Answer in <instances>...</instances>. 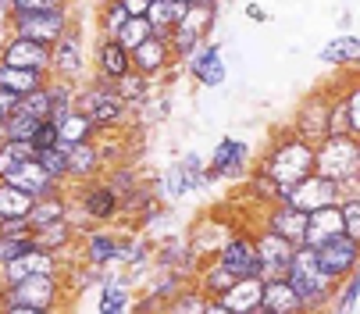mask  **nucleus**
Segmentation results:
<instances>
[{"label": "nucleus", "mask_w": 360, "mask_h": 314, "mask_svg": "<svg viewBox=\"0 0 360 314\" xmlns=\"http://www.w3.org/2000/svg\"><path fill=\"white\" fill-rule=\"evenodd\" d=\"M253 168L275 182L278 200H282V193H285L292 182H300L303 175L314 172V143L300 139L292 129H278V132L271 136V146L253 161Z\"/></svg>", "instance_id": "1"}, {"label": "nucleus", "mask_w": 360, "mask_h": 314, "mask_svg": "<svg viewBox=\"0 0 360 314\" xmlns=\"http://www.w3.org/2000/svg\"><path fill=\"white\" fill-rule=\"evenodd\" d=\"M314 172L339 182L342 193H360V136L328 132L314 143Z\"/></svg>", "instance_id": "2"}, {"label": "nucleus", "mask_w": 360, "mask_h": 314, "mask_svg": "<svg viewBox=\"0 0 360 314\" xmlns=\"http://www.w3.org/2000/svg\"><path fill=\"white\" fill-rule=\"evenodd\" d=\"M75 111H82L100 132H125L129 129V115H136L129 103L118 96L115 82L104 79H86L75 89Z\"/></svg>", "instance_id": "3"}, {"label": "nucleus", "mask_w": 360, "mask_h": 314, "mask_svg": "<svg viewBox=\"0 0 360 314\" xmlns=\"http://www.w3.org/2000/svg\"><path fill=\"white\" fill-rule=\"evenodd\" d=\"M285 282H289L292 293L300 296L303 314H321V310H328L335 282L321 272L318 257H314V246H303V243H300V246L292 250V260H289V268H285Z\"/></svg>", "instance_id": "4"}, {"label": "nucleus", "mask_w": 360, "mask_h": 314, "mask_svg": "<svg viewBox=\"0 0 360 314\" xmlns=\"http://www.w3.org/2000/svg\"><path fill=\"white\" fill-rule=\"evenodd\" d=\"M0 296L22 300V303H29L36 314H46V310H61V307H65L68 282H65V272H39V275L18 279V282H11V286H0Z\"/></svg>", "instance_id": "5"}, {"label": "nucleus", "mask_w": 360, "mask_h": 314, "mask_svg": "<svg viewBox=\"0 0 360 314\" xmlns=\"http://www.w3.org/2000/svg\"><path fill=\"white\" fill-rule=\"evenodd\" d=\"M72 207L68 215H82L86 225H115L118 222V203L122 196L108 186V179H89V182H79L75 193H68Z\"/></svg>", "instance_id": "6"}, {"label": "nucleus", "mask_w": 360, "mask_h": 314, "mask_svg": "<svg viewBox=\"0 0 360 314\" xmlns=\"http://www.w3.org/2000/svg\"><path fill=\"white\" fill-rule=\"evenodd\" d=\"M50 75L68 79V82H86L89 79V50L82 25L72 22L54 43H50Z\"/></svg>", "instance_id": "7"}, {"label": "nucleus", "mask_w": 360, "mask_h": 314, "mask_svg": "<svg viewBox=\"0 0 360 314\" xmlns=\"http://www.w3.org/2000/svg\"><path fill=\"white\" fill-rule=\"evenodd\" d=\"M253 168V150L246 139L236 136H221L218 146L211 150V161L203 168V186H214V182H243Z\"/></svg>", "instance_id": "8"}, {"label": "nucleus", "mask_w": 360, "mask_h": 314, "mask_svg": "<svg viewBox=\"0 0 360 314\" xmlns=\"http://www.w3.org/2000/svg\"><path fill=\"white\" fill-rule=\"evenodd\" d=\"M75 22V8L72 4H58V8H46V11H25V15H11L4 22L8 32L15 36H25V39H36V43H54L68 25Z\"/></svg>", "instance_id": "9"}, {"label": "nucleus", "mask_w": 360, "mask_h": 314, "mask_svg": "<svg viewBox=\"0 0 360 314\" xmlns=\"http://www.w3.org/2000/svg\"><path fill=\"white\" fill-rule=\"evenodd\" d=\"M332 96H335V82L321 86V89H311L303 100H300V108L292 115V132L307 143H318L328 136V108H332Z\"/></svg>", "instance_id": "10"}, {"label": "nucleus", "mask_w": 360, "mask_h": 314, "mask_svg": "<svg viewBox=\"0 0 360 314\" xmlns=\"http://www.w3.org/2000/svg\"><path fill=\"white\" fill-rule=\"evenodd\" d=\"M122 236L115 225H86L79 229L75 243L82 250V265L89 268H118L122 260Z\"/></svg>", "instance_id": "11"}, {"label": "nucleus", "mask_w": 360, "mask_h": 314, "mask_svg": "<svg viewBox=\"0 0 360 314\" xmlns=\"http://www.w3.org/2000/svg\"><path fill=\"white\" fill-rule=\"evenodd\" d=\"M314 257H318L321 272H325L332 282H339V279L360 272V239L339 232V236L325 239L321 246H314Z\"/></svg>", "instance_id": "12"}, {"label": "nucleus", "mask_w": 360, "mask_h": 314, "mask_svg": "<svg viewBox=\"0 0 360 314\" xmlns=\"http://www.w3.org/2000/svg\"><path fill=\"white\" fill-rule=\"evenodd\" d=\"M282 200H289L292 207H300L303 215H311V211H318V207L339 203V200H342V189H339V182H332V179L311 172V175H303L300 182H292V186L282 193Z\"/></svg>", "instance_id": "13"}, {"label": "nucleus", "mask_w": 360, "mask_h": 314, "mask_svg": "<svg viewBox=\"0 0 360 314\" xmlns=\"http://www.w3.org/2000/svg\"><path fill=\"white\" fill-rule=\"evenodd\" d=\"M0 65L11 68H36V72H50V46L15 36L8 29H0Z\"/></svg>", "instance_id": "14"}, {"label": "nucleus", "mask_w": 360, "mask_h": 314, "mask_svg": "<svg viewBox=\"0 0 360 314\" xmlns=\"http://www.w3.org/2000/svg\"><path fill=\"white\" fill-rule=\"evenodd\" d=\"M182 72H186L196 86H203V89H218V86L225 82V75H229L225 58H221V46L211 43V39H203L193 54L182 61Z\"/></svg>", "instance_id": "15"}, {"label": "nucleus", "mask_w": 360, "mask_h": 314, "mask_svg": "<svg viewBox=\"0 0 360 314\" xmlns=\"http://www.w3.org/2000/svg\"><path fill=\"white\" fill-rule=\"evenodd\" d=\"M214 257L221 260V265L243 279V275H261V257H257V246H253V229H236L218 250Z\"/></svg>", "instance_id": "16"}, {"label": "nucleus", "mask_w": 360, "mask_h": 314, "mask_svg": "<svg viewBox=\"0 0 360 314\" xmlns=\"http://www.w3.org/2000/svg\"><path fill=\"white\" fill-rule=\"evenodd\" d=\"M129 58H132V68H136L139 75H146L150 82H153V79H168V75L179 68L165 36H146L139 46L129 50Z\"/></svg>", "instance_id": "17"}, {"label": "nucleus", "mask_w": 360, "mask_h": 314, "mask_svg": "<svg viewBox=\"0 0 360 314\" xmlns=\"http://www.w3.org/2000/svg\"><path fill=\"white\" fill-rule=\"evenodd\" d=\"M253 246H257V257H261V279L285 275L296 243H289L285 236L271 232L268 225H253Z\"/></svg>", "instance_id": "18"}, {"label": "nucleus", "mask_w": 360, "mask_h": 314, "mask_svg": "<svg viewBox=\"0 0 360 314\" xmlns=\"http://www.w3.org/2000/svg\"><path fill=\"white\" fill-rule=\"evenodd\" d=\"M129 68H132L129 50L115 36H96V46H93V54H89V75L93 79H104V82H115Z\"/></svg>", "instance_id": "19"}, {"label": "nucleus", "mask_w": 360, "mask_h": 314, "mask_svg": "<svg viewBox=\"0 0 360 314\" xmlns=\"http://www.w3.org/2000/svg\"><path fill=\"white\" fill-rule=\"evenodd\" d=\"M39 272H68V268H65L61 253H50L43 246H32V250L18 253L15 260H8V265H0V286H11V282L39 275Z\"/></svg>", "instance_id": "20"}, {"label": "nucleus", "mask_w": 360, "mask_h": 314, "mask_svg": "<svg viewBox=\"0 0 360 314\" xmlns=\"http://www.w3.org/2000/svg\"><path fill=\"white\" fill-rule=\"evenodd\" d=\"M65 153H68V186H79V182H89L96 175H104V153H100L96 139L65 143Z\"/></svg>", "instance_id": "21"}, {"label": "nucleus", "mask_w": 360, "mask_h": 314, "mask_svg": "<svg viewBox=\"0 0 360 314\" xmlns=\"http://www.w3.org/2000/svg\"><path fill=\"white\" fill-rule=\"evenodd\" d=\"M261 225H268L271 232L285 236L289 243H303V229H307V215L300 211V207H292L289 200H275L264 207V215H261Z\"/></svg>", "instance_id": "22"}, {"label": "nucleus", "mask_w": 360, "mask_h": 314, "mask_svg": "<svg viewBox=\"0 0 360 314\" xmlns=\"http://www.w3.org/2000/svg\"><path fill=\"white\" fill-rule=\"evenodd\" d=\"M4 179H8L11 186L25 189L29 196H46V193H61V189H68V186H61V182L50 179V175L43 172V165L36 161V157H25V161H18Z\"/></svg>", "instance_id": "23"}, {"label": "nucleus", "mask_w": 360, "mask_h": 314, "mask_svg": "<svg viewBox=\"0 0 360 314\" xmlns=\"http://www.w3.org/2000/svg\"><path fill=\"white\" fill-rule=\"evenodd\" d=\"M96 289H100V300H96V310L100 314H125V310H132L136 289L125 282V275L104 268V279L96 282Z\"/></svg>", "instance_id": "24"}, {"label": "nucleus", "mask_w": 360, "mask_h": 314, "mask_svg": "<svg viewBox=\"0 0 360 314\" xmlns=\"http://www.w3.org/2000/svg\"><path fill=\"white\" fill-rule=\"evenodd\" d=\"M257 314H303V303H300V296L292 293V286L285 282V275L264 279L261 307H257Z\"/></svg>", "instance_id": "25"}, {"label": "nucleus", "mask_w": 360, "mask_h": 314, "mask_svg": "<svg viewBox=\"0 0 360 314\" xmlns=\"http://www.w3.org/2000/svg\"><path fill=\"white\" fill-rule=\"evenodd\" d=\"M261 289H264L261 275H243L221 293V303H225L229 314H257V307H261Z\"/></svg>", "instance_id": "26"}, {"label": "nucleus", "mask_w": 360, "mask_h": 314, "mask_svg": "<svg viewBox=\"0 0 360 314\" xmlns=\"http://www.w3.org/2000/svg\"><path fill=\"white\" fill-rule=\"evenodd\" d=\"M75 236H79V229H75L72 218H58V222H46V225L32 229V243L36 246H43L50 253H61V257L75 246Z\"/></svg>", "instance_id": "27"}, {"label": "nucleus", "mask_w": 360, "mask_h": 314, "mask_svg": "<svg viewBox=\"0 0 360 314\" xmlns=\"http://www.w3.org/2000/svg\"><path fill=\"white\" fill-rule=\"evenodd\" d=\"M318 61L328 65V68H339V72H356V65H360V39L353 32L335 36L328 46H321Z\"/></svg>", "instance_id": "28"}, {"label": "nucleus", "mask_w": 360, "mask_h": 314, "mask_svg": "<svg viewBox=\"0 0 360 314\" xmlns=\"http://www.w3.org/2000/svg\"><path fill=\"white\" fill-rule=\"evenodd\" d=\"M342 232V218H339V203L332 207H318L307 215V229H303V246H321L325 239Z\"/></svg>", "instance_id": "29"}, {"label": "nucleus", "mask_w": 360, "mask_h": 314, "mask_svg": "<svg viewBox=\"0 0 360 314\" xmlns=\"http://www.w3.org/2000/svg\"><path fill=\"white\" fill-rule=\"evenodd\" d=\"M193 282L207 293V296H221L232 282H236V275L221 265V260L211 253V257H200V268H196V275H193Z\"/></svg>", "instance_id": "30"}, {"label": "nucleus", "mask_w": 360, "mask_h": 314, "mask_svg": "<svg viewBox=\"0 0 360 314\" xmlns=\"http://www.w3.org/2000/svg\"><path fill=\"white\" fill-rule=\"evenodd\" d=\"M68 207H72L68 189H61V193H46V196H36V200H32V207H29V225H32V229H39V225H46V222L68 218Z\"/></svg>", "instance_id": "31"}, {"label": "nucleus", "mask_w": 360, "mask_h": 314, "mask_svg": "<svg viewBox=\"0 0 360 314\" xmlns=\"http://www.w3.org/2000/svg\"><path fill=\"white\" fill-rule=\"evenodd\" d=\"M186 0H150V8H146V22L153 25V36H165L172 32V25L186 15Z\"/></svg>", "instance_id": "32"}, {"label": "nucleus", "mask_w": 360, "mask_h": 314, "mask_svg": "<svg viewBox=\"0 0 360 314\" xmlns=\"http://www.w3.org/2000/svg\"><path fill=\"white\" fill-rule=\"evenodd\" d=\"M115 89H118V96L129 103L132 111H143L146 103H150V89H153V82H150L146 75H139L136 68H129L122 79H115Z\"/></svg>", "instance_id": "33"}, {"label": "nucleus", "mask_w": 360, "mask_h": 314, "mask_svg": "<svg viewBox=\"0 0 360 314\" xmlns=\"http://www.w3.org/2000/svg\"><path fill=\"white\" fill-rule=\"evenodd\" d=\"M75 89H79V82H68V79H54L50 75L46 79V93H50V122H61L68 111H75Z\"/></svg>", "instance_id": "34"}, {"label": "nucleus", "mask_w": 360, "mask_h": 314, "mask_svg": "<svg viewBox=\"0 0 360 314\" xmlns=\"http://www.w3.org/2000/svg\"><path fill=\"white\" fill-rule=\"evenodd\" d=\"M46 79H50V72H36V68H11V65H0V86H4V89H11V93H18V96H25L29 89L43 86Z\"/></svg>", "instance_id": "35"}, {"label": "nucleus", "mask_w": 360, "mask_h": 314, "mask_svg": "<svg viewBox=\"0 0 360 314\" xmlns=\"http://www.w3.org/2000/svg\"><path fill=\"white\" fill-rule=\"evenodd\" d=\"M328 310H335V314H360V272H353V275L335 282Z\"/></svg>", "instance_id": "36"}, {"label": "nucleus", "mask_w": 360, "mask_h": 314, "mask_svg": "<svg viewBox=\"0 0 360 314\" xmlns=\"http://www.w3.org/2000/svg\"><path fill=\"white\" fill-rule=\"evenodd\" d=\"M36 196H29L25 189L11 186L8 179H0V218H29V207Z\"/></svg>", "instance_id": "37"}, {"label": "nucleus", "mask_w": 360, "mask_h": 314, "mask_svg": "<svg viewBox=\"0 0 360 314\" xmlns=\"http://www.w3.org/2000/svg\"><path fill=\"white\" fill-rule=\"evenodd\" d=\"M203 307H207V293H203L193 279L165 303V314H203Z\"/></svg>", "instance_id": "38"}, {"label": "nucleus", "mask_w": 360, "mask_h": 314, "mask_svg": "<svg viewBox=\"0 0 360 314\" xmlns=\"http://www.w3.org/2000/svg\"><path fill=\"white\" fill-rule=\"evenodd\" d=\"M100 129L82 115V111H68L61 122H58V139L61 143H82V139H96Z\"/></svg>", "instance_id": "39"}, {"label": "nucleus", "mask_w": 360, "mask_h": 314, "mask_svg": "<svg viewBox=\"0 0 360 314\" xmlns=\"http://www.w3.org/2000/svg\"><path fill=\"white\" fill-rule=\"evenodd\" d=\"M36 161L43 165V172H46L50 179H54V182L68 186V153H65V143L39 146V150H36Z\"/></svg>", "instance_id": "40"}, {"label": "nucleus", "mask_w": 360, "mask_h": 314, "mask_svg": "<svg viewBox=\"0 0 360 314\" xmlns=\"http://www.w3.org/2000/svg\"><path fill=\"white\" fill-rule=\"evenodd\" d=\"M146 36H153V25L146 22V15H136V18L129 15V18L122 22V29L115 32V39H118V43H122L125 50H132V46H139V43H143Z\"/></svg>", "instance_id": "41"}, {"label": "nucleus", "mask_w": 360, "mask_h": 314, "mask_svg": "<svg viewBox=\"0 0 360 314\" xmlns=\"http://www.w3.org/2000/svg\"><path fill=\"white\" fill-rule=\"evenodd\" d=\"M25 157H36V146L29 139H8V143H0V179H4L18 161H25Z\"/></svg>", "instance_id": "42"}, {"label": "nucleus", "mask_w": 360, "mask_h": 314, "mask_svg": "<svg viewBox=\"0 0 360 314\" xmlns=\"http://www.w3.org/2000/svg\"><path fill=\"white\" fill-rule=\"evenodd\" d=\"M246 193L253 196V203H261V207H268V203H275V200H278L275 182H271L268 175H261L257 168H250V175H246Z\"/></svg>", "instance_id": "43"}, {"label": "nucleus", "mask_w": 360, "mask_h": 314, "mask_svg": "<svg viewBox=\"0 0 360 314\" xmlns=\"http://www.w3.org/2000/svg\"><path fill=\"white\" fill-rule=\"evenodd\" d=\"M339 218H342V232L353 236V239H360V193H342Z\"/></svg>", "instance_id": "44"}, {"label": "nucleus", "mask_w": 360, "mask_h": 314, "mask_svg": "<svg viewBox=\"0 0 360 314\" xmlns=\"http://www.w3.org/2000/svg\"><path fill=\"white\" fill-rule=\"evenodd\" d=\"M125 18L129 15L122 11V4H96V36H115Z\"/></svg>", "instance_id": "45"}, {"label": "nucleus", "mask_w": 360, "mask_h": 314, "mask_svg": "<svg viewBox=\"0 0 360 314\" xmlns=\"http://www.w3.org/2000/svg\"><path fill=\"white\" fill-rule=\"evenodd\" d=\"M18 108L25 111V115H32V118H46L50 115V93H46V82L43 86H36V89H29L22 100H18Z\"/></svg>", "instance_id": "46"}, {"label": "nucleus", "mask_w": 360, "mask_h": 314, "mask_svg": "<svg viewBox=\"0 0 360 314\" xmlns=\"http://www.w3.org/2000/svg\"><path fill=\"white\" fill-rule=\"evenodd\" d=\"M203 168H207V165H203V157H200L196 150H189L182 161H179V172H182V182H186L189 193L203 186Z\"/></svg>", "instance_id": "47"}, {"label": "nucleus", "mask_w": 360, "mask_h": 314, "mask_svg": "<svg viewBox=\"0 0 360 314\" xmlns=\"http://www.w3.org/2000/svg\"><path fill=\"white\" fill-rule=\"evenodd\" d=\"M143 179H139V172L136 168H129V165H111L108 168V186L118 193V196H125L129 189H136Z\"/></svg>", "instance_id": "48"}, {"label": "nucleus", "mask_w": 360, "mask_h": 314, "mask_svg": "<svg viewBox=\"0 0 360 314\" xmlns=\"http://www.w3.org/2000/svg\"><path fill=\"white\" fill-rule=\"evenodd\" d=\"M36 243H32V236H0V265H8V260H15L18 253H25V250H32Z\"/></svg>", "instance_id": "49"}, {"label": "nucleus", "mask_w": 360, "mask_h": 314, "mask_svg": "<svg viewBox=\"0 0 360 314\" xmlns=\"http://www.w3.org/2000/svg\"><path fill=\"white\" fill-rule=\"evenodd\" d=\"M29 143H32L36 150H39V146H54V143H58V125L50 122V118H43V122L36 125V132H32Z\"/></svg>", "instance_id": "50"}, {"label": "nucleus", "mask_w": 360, "mask_h": 314, "mask_svg": "<svg viewBox=\"0 0 360 314\" xmlns=\"http://www.w3.org/2000/svg\"><path fill=\"white\" fill-rule=\"evenodd\" d=\"M0 236H32V225L29 218H0Z\"/></svg>", "instance_id": "51"}, {"label": "nucleus", "mask_w": 360, "mask_h": 314, "mask_svg": "<svg viewBox=\"0 0 360 314\" xmlns=\"http://www.w3.org/2000/svg\"><path fill=\"white\" fill-rule=\"evenodd\" d=\"M61 0H11V15H25V11H46L58 8Z\"/></svg>", "instance_id": "52"}, {"label": "nucleus", "mask_w": 360, "mask_h": 314, "mask_svg": "<svg viewBox=\"0 0 360 314\" xmlns=\"http://www.w3.org/2000/svg\"><path fill=\"white\" fill-rule=\"evenodd\" d=\"M118 4H122V11L125 15H146V8H150V0H118Z\"/></svg>", "instance_id": "53"}, {"label": "nucleus", "mask_w": 360, "mask_h": 314, "mask_svg": "<svg viewBox=\"0 0 360 314\" xmlns=\"http://www.w3.org/2000/svg\"><path fill=\"white\" fill-rule=\"evenodd\" d=\"M246 18H250V22H257V25H264V22H268V11H264L261 4H257V0H250V4H246Z\"/></svg>", "instance_id": "54"}, {"label": "nucleus", "mask_w": 360, "mask_h": 314, "mask_svg": "<svg viewBox=\"0 0 360 314\" xmlns=\"http://www.w3.org/2000/svg\"><path fill=\"white\" fill-rule=\"evenodd\" d=\"M8 18H11V0H0V29H4Z\"/></svg>", "instance_id": "55"}, {"label": "nucleus", "mask_w": 360, "mask_h": 314, "mask_svg": "<svg viewBox=\"0 0 360 314\" xmlns=\"http://www.w3.org/2000/svg\"><path fill=\"white\" fill-rule=\"evenodd\" d=\"M96 4H118V0H96Z\"/></svg>", "instance_id": "56"}, {"label": "nucleus", "mask_w": 360, "mask_h": 314, "mask_svg": "<svg viewBox=\"0 0 360 314\" xmlns=\"http://www.w3.org/2000/svg\"><path fill=\"white\" fill-rule=\"evenodd\" d=\"M61 4H75V0H61Z\"/></svg>", "instance_id": "57"}, {"label": "nucleus", "mask_w": 360, "mask_h": 314, "mask_svg": "<svg viewBox=\"0 0 360 314\" xmlns=\"http://www.w3.org/2000/svg\"><path fill=\"white\" fill-rule=\"evenodd\" d=\"M186 4H193V0H186Z\"/></svg>", "instance_id": "58"}]
</instances>
